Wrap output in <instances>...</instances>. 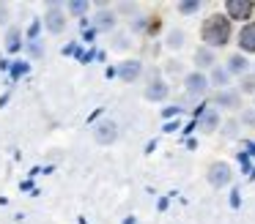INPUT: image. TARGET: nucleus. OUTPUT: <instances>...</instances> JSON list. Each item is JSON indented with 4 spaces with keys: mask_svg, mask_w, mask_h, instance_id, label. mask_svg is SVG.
Returning a JSON list of instances; mask_svg holds the SVG:
<instances>
[{
    "mask_svg": "<svg viewBox=\"0 0 255 224\" xmlns=\"http://www.w3.org/2000/svg\"><path fill=\"white\" fill-rule=\"evenodd\" d=\"M233 36V22L228 19V14H209L200 25V38H203V47L209 49H220L225 44H231Z\"/></svg>",
    "mask_w": 255,
    "mask_h": 224,
    "instance_id": "f257e3e1",
    "label": "nucleus"
},
{
    "mask_svg": "<svg viewBox=\"0 0 255 224\" xmlns=\"http://www.w3.org/2000/svg\"><path fill=\"white\" fill-rule=\"evenodd\" d=\"M209 82H211V85H217L220 90H228V82H231V71L222 69V66H214V69H211Z\"/></svg>",
    "mask_w": 255,
    "mask_h": 224,
    "instance_id": "4468645a",
    "label": "nucleus"
},
{
    "mask_svg": "<svg viewBox=\"0 0 255 224\" xmlns=\"http://www.w3.org/2000/svg\"><path fill=\"white\" fill-rule=\"evenodd\" d=\"M96 27H99V30H113V27H116V14H113V11H107L105 5H99V14H96Z\"/></svg>",
    "mask_w": 255,
    "mask_h": 224,
    "instance_id": "2eb2a0df",
    "label": "nucleus"
},
{
    "mask_svg": "<svg viewBox=\"0 0 255 224\" xmlns=\"http://www.w3.org/2000/svg\"><path fill=\"white\" fill-rule=\"evenodd\" d=\"M225 134H228V137H236V123H228V126H225Z\"/></svg>",
    "mask_w": 255,
    "mask_h": 224,
    "instance_id": "5701e85b",
    "label": "nucleus"
},
{
    "mask_svg": "<svg viewBox=\"0 0 255 224\" xmlns=\"http://www.w3.org/2000/svg\"><path fill=\"white\" fill-rule=\"evenodd\" d=\"M44 27L52 33V36H58V33L66 30V11H63L58 3H50V8L44 11Z\"/></svg>",
    "mask_w": 255,
    "mask_h": 224,
    "instance_id": "7ed1b4c3",
    "label": "nucleus"
},
{
    "mask_svg": "<svg viewBox=\"0 0 255 224\" xmlns=\"http://www.w3.org/2000/svg\"><path fill=\"white\" fill-rule=\"evenodd\" d=\"M231 178H233V169L228 161H214L206 169V180H209L214 189H225V186L231 183Z\"/></svg>",
    "mask_w": 255,
    "mask_h": 224,
    "instance_id": "f03ea898",
    "label": "nucleus"
},
{
    "mask_svg": "<svg viewBox=\"0 0 255 224\" xmlns=\"http://www.w3.org/2000/svg\"><path fill=\"white\" fill-rule=\"evenodd\" d=\"M94 140L96 145H113L118 140V123L116 120H99L94 126Z\"/></svg>",
    "mask_w": 255,
    "mask_h": 224,
    "instance_id": "423d86ee",
    "label": "nucleus"
},
{
    "mask_svg": "<svg viewBox=\"0 0 255 224\" xmlns=\"http://www.w3.org/2000/svg\"><path fill=\"white\" fill-rule=\"evenodd\" d=\"M253 109H255V107H253Z\"/></svg>",
    "mask_w": 255,
    "mask_h": 224,
    "instance_id": "b1692460",
    "label": "nucleus"
},
{
    "mask_svg": "<svg viewBox=\"0 0 255 224\" xmlns=\"http://www.w3.org/2000/svg\"><path fill=\"white\" fill-rule=\"evenodd\" d=\"M167 96H170V87H167L165 79H151L145 85V98L148 101H165Z\"/></svg>",
    "mask_w": 255,
    "mask_h": 224,
    "instance_id": "9d476101",
    "label": "nucleus"
},
{
    "mask_svg": "<svg viewBox=\"0 0 255 224\" xmlns=\"http://www.w3.org/2000/svg\"><path fill=\"white\" fill-rule=\"evenodd\" d=\"M66 11H72V14H85V11H88V3H69Z\"/></svg>",
    "mask_w": 255,
    "mask_h": 224,
    "instance_id": "aec40b11",
    "label": "nucleus"
},
{
    "mask_svg": "<svg viewBox=\"0 0 255 224\" xmlns=\"http://www.w3.org/2000/svg\"><path fill=\"white\" fill-rule=\"evenodd\" d=\"M209 76L203 74V71H189L187 76H184V90L189 93V96H195V98H200V96H206V90H209Z\"/></svg>",
    "mask_w": 255,
    "mask_h": 224,
    "instance_id": "20e7f679",
    "label": "nucleus"
},
{
    "mask_svg": "<svg viewBox=\"0 0 255 224\" xmlns=\"http://www.w3.org/2000/svg\"><path fill=\"white\" fill-rule=\"evenodd\" d=\"M239 93H255V79L253 76H242V87H239Z\"/></svg>",
    "mask_w": 255,
    "mask_h": 224,
    "instance_id": "6ab92c4d",
    "label": "nucleus"
},
{
    "mask_svg": "<svg viewBox=\"0 0 255 224\" xmlns=\"http://www.w3.org/2000/svg\"><path fill=\"white\" fill-rule=\"evenodd\" d=\"M239 49L242 55H255V22H247L239 30Z\"/></svg>",
    "mask_w": 255,
    "mask_h": 224,
    "instance_id": "6e6552de",
    "label": "nucleus"
},
{
    "mask_svg": "<svg viewBox=\"0 0 255 224\" xmlns=\"http://www.w3.org/2000/svg\"><path fill=\"white\" fill-rule=\"evenodd\" d=\"M242 123L244 126H253V129H255V109H253V112H244L242 115Z\"/></svg>",
    "mask_w": 255,
    "mask_h": 224,
    "instance_id": "412c9836",
    "label": "nucleus"
},
{
    "mask_svg": "<svg viewBox=\"0 0 255 224\" xmlns=\"http://www.w3.org/2000/svg\"><path fill=\"white\" fill-rule=\"evenodd\" d=\"M231 74H239V76H247V71H250V60H247V55H242V52H236V55H231L228 58V66H225Z\"/></svg>",
    "mask_w": 255,
    "mask_h": 224,
    "instance_id": "9b49d317",
    "label": "nucleus"
},
{
    "mask_svg": "<svg viewBox=\"0 0 255 224\" xmlns=\"http://www.w3.org/2000/svg\"><path fill=\"white\" fill-rule=\"evenodd\" d=\"M214 49H209V47H198L195 49V66H198V71L200 69H214Z\"/></svg>",
    "mask_w": 255,
    "mask_h": 224,
    "instance_id": "f8f14e48",
    "label": "nucleus"
},
{
    "mask_svg": "<svg viewBox=\"0 0 255 224\" xmlns=\"http://www.w3.org/2000/svg\"><path fill=\"white\" fill-rule=\"evenodd\" d=\"M214 104L217 107H225V109H239L242 107V93L233 90V87H228V90H217Z\"/></svg>",
    "mask_w": 255,
    "mask_h": 224,
    "instance_id": "1a4fd4ad",
    "label": "nucleus"
},
{
    "mask_svg": "<svg viewBox=\"0 0 255 224\" xmlns=\"http://www.w3.org/2000/svg\"><path fill=\"white\" fill-rule=\"evenodd\" d=\"M140 74H143V63H140L137 58H129V60H121V63H118V79L127 82V85L137 82Z\"/></svg>",
    "mask_w": 255,
    "mask_h": 224,
    "instance_id": "0eeeda50",
    "label": "nucleus"
},
{
    "mask_svg": "<svg viewBox=\"0 0 255 224\" xmlns=\"http://www.w3.org/2000/svg\"><path fill=\"white\" fill-rule=\"evenodd\" d=\"M217 129H220V112L217 109H203V115H200V131L211 134Z\"/></svg>",
    "mask_w": 255,
    "mask_h": 224,
    "instance_id": "ddd939ff",
    "label": "nucleus"
},
{
    "mask_svg": "<svg viewBox=\"0 0 255 224\" xmlns=\"http://www.w3.org/2000/svg\"><path fill=\"white\" fill-rule=\"evenodd\" d=\"M184 41H187V33H184V30H170L165 44H167V49H181Z\"/></svg>",
    "mask_w": 255,
    "mask_h": 224,
    "instance_id": "dca6fc26",
    "label": "nucleus"
},
{
    "mask_svg": "<svg viewBox=\"0 0 255 224\" xmlns=\"http://www.w3.org/2000/svg\"><path fill=\"white\" fill-rule=\"evenodd\" d=\"M6 16H8V5L0 3V25H6Z\"/></svg>",
    "mask_w": 255,
    "mask_h": 224,
    "instance_id": "4be33fe9",
    "label": "nucleus"
},
{
    "mask_svg": "<svg viewBox=\"0 0 255 224\" xmlns=\"http://www.w3.org/2000/svg\"><path fill=\"white\" fill-rule=\"evenodd\" d=\"M253 11H255L253 0H225V14H228V19H231V22L233 19H236V22L250 19Z\"/></svg>",
    "mask_w": 255,
    "mask_h": 224,
    "instance_id": "39448f33",
    "label": "nucleus"
},
{
    "mask_svg": "<svg viewBox=\"0 0 255 224\" xmlns=\"http://www.w3.org/2000/svg\"><path fill=\"white\" fill-rule=\"evenodd\" d=\"M6 49L8 52H14V49H19V27H11L6 36Z\"/></svg>",
    "mask_w": 255,
    "mask_h": 224,
    "instance_id": "f3484780",
    "label": "nucleus"
},
{
    "mask_svg": "<svg viewBox=\"0 0 255 224\" xmlns=\"http://www.w3.org/2000/svg\"><path fill=\"white\" fill-rule=\"evenodd\" d=\"M178 11H181V14H198L200 3L198 0H192V3H178Z\"/></svg>",
    "mask_w": 255,
    "mask_h": 224,
    "instance_id": "a211bd4d",
    "label": "nucleus"
}]
</instances>
